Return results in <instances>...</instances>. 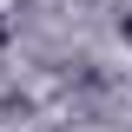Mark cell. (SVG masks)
Segmentation results:
<instances>
[{"label":"cell","instance_id":"1","mask_svg":"<svg viewBox=\"0 0 132 132\" xmlns=\"http://www.w3.org/2000/svg\"><path fill=\"white\" fill-rule=\"evenodd\" d=\"M126 40H132V20H126Z\"/></svg>","mask_w":132,"mask_h":132}]
</instances>
